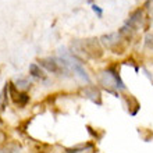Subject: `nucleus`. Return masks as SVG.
Wrapping results in <instances>:
<instances>
[{
	"label": "nucleus",
	"instance_id": "nucleus-1",
	"mask_svg": "<svg viewBox=\"0 0 153 153\" xmlns=\"http://www.w3.org/2000/svg\"><path fill=\"white\" fill-rule=\"evenodd\" d=\"M74 49L75 50H79L86 56L92 57V59H99L103 54V50H102L100 45L97 42V39H86V40H76L75 43H73Z\"/></svg>",
	"mask_w": 153,
	"mask_h": 153
},
{
	"label": "nucleus",
	"instance_id": "nucleus-2",
	"mask_svg": "<svg viewBox=\"0 0 153 153\" xmlns=\"http://www.w3.org/2000/svg\"><path fill=\"white\" fill-rule=\"evenodd\" d=\"M121 35L120 32H114V33H109V35H103V36L100 38L102 40V45H105L106 48L109 49H113L114 46H117V45L121 42Z\"/></svg>",
	"mask_w": 153,
	"mask_h": 153
},
{
	"label": "nucleus",
	"instance_id": "nucleus-3",
	"mask_svg": "<svg viewBox=\"0 0 153 153\" xmlns=\"http://www.w3.org/2000/svg\"><path fill=\"white\" fill-rule=\"evenodd\" d=\"M141 24H142V10L138 8V10H135V11L129 16V18L127 20V22H125V25L129 27L131 29H137Z\"/></svg>",
	"mask_w": 153,
	"mask_h": 153
},
{
	"label": "nucleus",
	"instance_id": "nucleus-4",
	"mask_svg": "<svg viewBox=\"0 0 153 153\" xmlns=\"http://www.w3.org/2000/svg\"><path fill=\"white\" fill-rule=\"evenodd\" d=\"M82 93H84L85 97L91 99V100L95 102V103H97V105H102L100 92H99L95 86H86V88H82Z\"/></svg>",
	"mask_w": 153,
	"mask_h": 153
},
{
	"label": "nucleus",
	"instance_id": "nucleus-5",
	"mask_svg": "<svg viewBox=\"0 0 153 153\" xmlns=\"http://www.w3.org/2000/svg\"><path fill=\"white\" fill-rule=\"evenodd\" d=\"M29 74L35 78H45L43 71L40 70V67L38 64H31L29 65Z\"/></svg>",
	"mask_w": 153,
	"mask_h": 153
},
{
	"label": "nucleus",
	"instance_id": "nucleus-6",
	"mask_svg": "<svg viewBox=\"0 0 153 153\" xmlns=\"http://www.w3.org/2000/svg\"><path fill=\"white\" fill-rule=\"evenodd\" d=\"M28 102H29V95L27 92H21L20 95H18V99H17L16 105L20 106V107H24V106H27Z\"/></svg>",
	"mask_w": 153,
	"mask_h": 153
},
{
	"label": "nucleus",
	"instance_id": "nucleus-7",
	"mask_svg": "<svg viewBox=\"0 0 153 153\" xmlns=\"http://www.w3.org/2000/svg\"><path fill=\"white\" fill-rule=\"evenodd\" d=\"M48 149H49V146L48 145H40V143H38L36 146H33V149L32 152L33 153H48Z\"/></svg>",
	"mask_w": 153,
	"mask_h": 153
},
{
	"label": "nucleus",
	"instance_id": "nucleus-8",
	"mask_svg": "<svg viewBox=\"0 0 153 153\" xmlns=\"http://www.w3.org/2000/svg\"><path fill=\"white\" fill-rule=\"evenodd\" d=\"M31 86V82L28 79H25V78H20V79L17 81V88H29Z\"/></svg>",
	"mask_w": 153,
	"mask_h": 153
},
{
	"label": "nucleus",
	"instance_id": "nucleus-9",
	"mask_svg": "<svg viewBox=\"0 0 153 153\" xmlns=\"http://www.w3.org/2000/svg\"><path fill=\"white\" fill-rule=\"evenodd\" d=\"M145 45L148 49H152L153 50V32L152 33H148L145 38Z\"/></svg>",
	"mask_w": 153,
	"mask_h": 153
},
{
	"label": "nucleus",
	"instance_id": "nucleus-10",
	"mask_svg": "<svg viewBox=\"0 0 153 153\" xmlns=\"http://www.w3.org/2000/svg\"><path fill=\"white\" fill-rule=\"evenodd\" d=\"M92 10H93L95 13H96V14H97L99 17H102V14H103V10H102V8L99 7V6H96V4H92Z\"/></svg>",
	"mask_w": 153,
	"mask_h": 153
},
{
	"label": "nucleus",
	"instance_id": "nucleus-11",
	"mask_svg": "<svg viewBox=\"0 0 153 153\" xmlns=\"http://www.w3.org/2000/svg\"><path fill=\"white\" fill-rule=\"evenodd\" d=\"M1 123H3V121H1V120H0V124H1Z\"/></svg>",
	"mask_w": 153,
	"mask_h": 153
}]
</instances>
